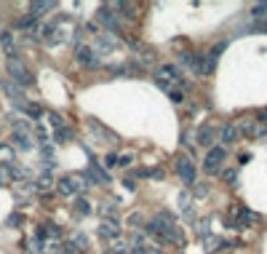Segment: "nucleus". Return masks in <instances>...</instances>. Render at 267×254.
Instances as JSON below:
<instances>
[{"instance_id":"nucleus-23","label":"nucleus","mask_w":267,"mask_h":254,"mask_svg":"<svg viewBox=\"0 0 267 254\" xmlns=\"http://www.w3.org/2000/svg\"><path fill=\"white\" fill-rule=\"evenodd\" d=\"M77 214H91V204H88V201L86 198H77Z\"/></svg>"},{"instance_id":"nucleus-17","label":"nucleus","mask_w":267,"mask_h":254,"mask_svg":"<svg viewBox=\"0 0 267 254\" xmlns=\"http://www.w3.org/2000/svg\"><path fill=\"white\" fill-rule=\"evenodd\" d=\"M0 45H3L8 54H14V35H11L8 30H3V27H0Z\"/></svg>"},{"instance_id":"nucleus-5","label":"nucleus","mask_w":267,"mask_h":254,"mask_svg":"<svg viewBox=\"0 0 267 254\" xmlns=\"http://www.w3.org/2000/svg\"><path fill=\"white\" fill-rule=\"evenodd\" d=\"M75 56H77V62H80L83 67H96V64H99V56H96V51L88 48V45H80Z\"/></svg>"},{"instance_id":"nucleus-8","label":"nucleus","mask_w":267,"mask_h":254,"mask_svg":"<svg viewBox=\"0 0 267 254\" xmlns=\"http://www.w3.org/2000/svg\"><path fill=\"white\" fill-rule=\"evenodd\" d=\"M99 22L104 24V27H110V30H118V16H115V11L107 8V5L99 8Z\"/></svg>"},{"instance_id":"nucleus-29","label":"nucleus","mask_w":267,"mask_h":254,"mask_svg":"<svg viewBox=\"0 0 267 254\" xmlns=\"http://www.w3.org/2000/svg\"><path fill=\"white\" fill-rule=\"evenodd\" d=\"M123 187H126V190H131V193H134V190H136V182H134L131 177H126V179H123Z\"/></svg>"},{"instance_id":"nucleus-15","label":"nucleus","mask_w":267,"mask_h":254,"mask_svg":"<svg viewBox=\"0 0 267 254\" xmlns=\"http://www.w3.org/2000/svg\"><path fill=\"white\" fill-rule=\"evenodd\" d=\"M14 158H16V155H14V147L0 142V164H3V166H11V164H14Z\"/></svg>"},{"instance_id":"nucleus-27","label":"nucleus","mask_w":267,"mask_h":254,"mask_svg":"<svg viewBox=\"0 0 267 254\" xmlns=\"http://www.w3.org/2000/svg\"><path fill=\"white\" fill-rule=\"evenodd\" d=\"M48 118H51V123H54L56 128H64V121H62L59 113H48Z\"/></svg>"},{"instance_id":"nucleus-19","label":"nucleus","mask_w":267,"mask_h":254,"mask_svg":"<svg viewBox=\"0 0 267 254\" xmlns=\"http://www.w3.org/2000/svg\"><path fill=\"white\" fill-rule=\"evenodd\" d=\"M251 16L257 19V22H265V19H267V3H257V5H254Z\"/></svg>"},{"instance_id":"nucleus-1","label":"nucleus","mask_w":267,"mask_h":254,"mask_svg":"<svg viewBox=\"0 0 267 254\" xmlns=\"http://www.w3.org/2000/svg\"><path fill=\"white\" fill-rule=\"evenodd\" d=\"M145 230L150 233V236L160 238V241H168V244H182V230L168 214H160V217L150 219V222L145 225Z\"/></svg>"},{"instance_id":"nucleus-18","label":"nucleus","mask_w":267,"mask_h":254,"mask_svg":"<svg viewBox=\"0 0 267 254\" xmlns=\"http://www.w3.org/2000/svg\"><path fill=\"white\" fill-rule=\"evenodd\" d=\"M11 142H14L16 147H22V150H32V142H30V136H27V134H19V131H14Z\"/></svg>"},{"instance_id":"nucleus-4","label":"nucleus","mask_w":267,"mask_h":254,"mask_svg":"<svg viewBox=\"0 0 267 254\" xmlns=\"http://www.w3.org/2000/svg\"><path fill=\"white\" fill-rule=\"evenodd\" d=\"M177 174L182 177V182H185V185H195V164L187 158V155L177 158Z\"/></svg>"},{"instance_id":"nucleus-37","label":"nucleus","mask_w":267,"mask_h":254,"mask_svg":"<svg viewBox=\"0 0 267 254\" xmlns=\"http://www.w3.org/2000/svg\"><path fill=\"white\" fill-rule=\"evenodd\" d=\"M0 185H3V182H0Z\"/></svg>"},{"instance_id":"nucleus-36","label":"nucleus","mask_w":267,"mask_h":254,"mask_svg":"<svg viewBox=\"0 0 267 254\" xmlns=\"http://www.w3.org/2000/svg\"><path fill=\"white\" fill-rule=\"evenodd\" d=\"M142 219H139V214H131V217H128V225H139Z\"/></svg>"},{"instance_id":"nucleus-14","label":"nucleus","mask_w":267,"mask_h":254,"mask_svg":"<svg viewBox=\"0 0 267 254\" xmlns=\"http://www.w3.org/2000/svg\"><path fill=\"white\" fill-rule=\"evenodd\" d=\"M198 142H200V145H206V147H211L214 142H217V131H214L211 126H203L198 131Z\"/></svg>"},{"instance_id":"nucleus-32","label":"nucleus","mask_w":267,"mask_h":254,"mask_svg":"<svg viewBox=\"0 0 267 254\" xmlns=\"http://www.w3.org/2000/svg\"><path fill=\"white\" fill-rule=\"evenodd\" d=\"M113 254H126V246H123V244H115V246H113Z\"/></svg>"},{"instance_id":"nucleus-26","label":"nucleus","mask_w":267,"mask_h":254,"mask_svg":"<svg viewBox=\"0 0 267 254\" xmlns=\"http://www.w3.org/2000/svg\"><path fill=\"white\" fill-rule=\"evenodd\" d=\"M102 166H107V169L118 166V155H113V153H110V155H104V164H102Z\"/></svg>"},{"instance_id":"nucleus-12","label":"nucleus","mask_w":267,"mask_h":254,"mask_svg":"<svg viewBox=\"0 0 267 254\" xmlns=\"http://www.w3.org/2000/svg\"><path fill=\"white\" fill-rule=\"evenodd\" d=\"M88 182H99V185H107L110 177L102 171V164H91L88 166Z\"/></svg>"},{"instance_id":"nucleus-9","label":"nucleus","mask_w":267,"mask_h":254,"mask_svg":"<svg viewBox=\"0 0 267 254\" xmlns=\"http://www.w3.org/2000/svg\"><path fill=\"white\" fill-rule=\"evenodd\" d=\"M99 236L102 238H118L120 236V225L115 222V219H110V222L104 219V222L99 225Z\"/></svg>"},{"instance_id":"nucleus-21","label":"nucleus","mask_w":267,"mask_h":254,"mask_svg":"<svg viewBox=\"0 0 267 254\" xmlns=\"http://www.w3.org/2000/svg\"><path fill=\"white\" fill-rule=\"evenodd\" d=\"M225 182H230V185H238V171L235 169H227V171H222Z\"/></svg>"},{"instance_id":"nucleus-35","label":"nucleus","mask_w":267,"mask_h":254,"mask_svg":"<svg viewBox=\"0 0 267 254\" xmlns=\"http://www.w3.org/2000/svg\"><path fill=\"white\" fill-rule=\"evenodd\" d=\"M102 214H104V217H113V214H115V206H104Z\"/></svg>"},{"instance_id":"nucleus-24","label":"nucleus","mask_w":267,"mask_h":254,"mask_svg":"<svg viewBox=\"0 0 267 254\" xmlns=\"http://www.w3.org/2000/svg\"><path fill=\"white\" fill-rule=\"evenodd\" d=\"M168 96H171L174 105H182V102H185V94H182L179 88H171V91H168Z\"/></svg>"},{"instance_id":"nucleus-3","label":"nucleus","mask_w":267,"mask_h":254,"mask_svg":"<svg viewBox=\"0 0 267 254\" xmlns=\"http://www.w3.org/2000/svg\"><path fill=\"white\" fill-rule=\"evenodd\" d=\"M225 158H227V150H225V147H211V150H208V153H206V161H203V171H206V174H217L219 169H222Z\"/></svg>"},{"instance_id":"nucleus-13","label":"nucleus","mask_w":267,"mask_h":254,"mask_svg":"<svg viewBox=\"0 0 267 254\" xmlns=\"http://www.w3.org/2000/svg\"><path fill=\"white\" fill-rule=\"evenodd\" d=\"M56 190H59L62 195H75V193H77L75 177H62L59 182H56Z\"/></svg>"},{"instance_id":"nucleus-2","label":"nucleus","mask_w":267,"mask_h":254,"mask_svg":"<svg viewBox=\"0 0 267 254\" xmlns=\"http://www.w3.org/2000/svg\"><path fill=\"white\" fill-rule=\"evenodd\" d=\"M5 70H8V75L14 78L22 88L24 86H32V73L24 67V62L16 56V51H14V54H8V59H5Z\"/></svg>"},{"instance_id":"nucleus-22","label":"nucleus","mask_w":267,"mask_h":254,"mask_svg":"<svg viewBox=\"0 0 267 254\" xmlns=\"http://www.w3.org/2000/svg\"><path fill=\"white\" fill-rule=\"evenodd\" d=\"M32 27V16H19L16 19V30H30Z\"/></svg>"},{"instance_id":"nucleus-11","label":"nucleus","mask_w":267,"mask_h":254,"mask_svg":"<svg viewBox=\"0 0 267 254\" xmlns=\"http://www.w3.org/2000/svg\"><path fill=\"white\" fill-rule=\"evenodd\" d=\"M235 139H238V128H235V123H225V126L219 128V142H225V145H232Z\"/></svg>"},{"instance_id":"nucleus-20","label":"nucleus","mask_w":267,"mask_h":254,"mask_svg":"<svg viewBox=\"0 0 267 254\" xmlns=\"http://www.w3.org/2000/svg\"><path fill=\"white\" fill-rule=\"evenodd\" d=\"M54 187V179L48 177V174H43L40 179H38V190H51Z\"/></svg>"},{"instance_id":"nucleus-7","label":"nucleus","mask_w":267,"mask_h":254,"mask_svg":"<svg viewBox=\"0 0 267 254\" xmlns=\"http://www.w3.org/2000/svg\"><path fill=\"white\" fill-rule=\"evenodd\" d=\"M158 78H163V81H168V83H185V81H182V75H179L177 64H160Z\"/></svg>"},{"instance_id":"nucleus-6","label":"nucleus","mask_w":267,"mask_h":254,"mask_svg":"<svg viewBox=\"0 0 267 254\" xmlns=\"http://www.w3.org/2000/svg\"><path fill=\"white\" fill-rule=\"evenodd\" d=\"M235 128H238V134H246V136H259L265 126H259V123H257V121H251V118H243V121H238V123H235Z\"/></svg>"},{"instance_id":"nucleus-10","label":"nucleus","mask_w":267,"mask_h":254,"mask_svg":"<svg viewBox=\"0 0 267 254\" xmlns=\"http://www.w3.org/2000/svg\"><path fill=\"white\" fill-rule=\"evenodd\" d=\"M0 88H3L14 102H22V99H24V88L16 86V83H11V81H0Z\"/></svg>"},{"instance_id":"nucleus-28","label":"nucleus","mask_w":267,"mask_h":254,"mask_svg":"<svg viewBox=\"0 0 267 254\" xmlns=\"http://www.w3.org/2000/svg\"><path fill=\"white\" fill-rule=\"evenodd\" d=\"M70 136H73L70 128H59V131H56V142H64V139H70Z\"/></svg>"},{"instance_id":"nucleus-30","label":"nucleus","mask_w":267,"mask_h":254,"mask_svg":"<svg viewBox=\"0 0 267 254\" xmlns=\"http://www.w3.org/2000/svg\"><path fill=\"white\" fill-rule=\"evenodd\" d=\"M195 195H198V198H203V195H208V185H198V187H195Z\"/></svg>"},{"instance_id":"nucleus-31","label":"nucleus","mask_w":267,"mask_h":254,"mask_svg":"<svg viewBox=\"0 0 267 254\" xmlns=\"http://www.w3.org/2000/svg\"><path fill=\"white\" fill-rule=\"evenodd\" d=\"M155 83H158V86L163 88V91H171V83H168V81H163V78H155Z\"/></svg>"},{"instance_id":"nucleus-25","label":"nucleus","mask_w":267,"mask_h":254,"mask_svg":"<svg viewBox=\"0 0 267 254\" xmlns=\"http://www.w3.org/2000/svg\"><path fill=\"white\" fill-rule=\"evenodd\" d=\"M24 113H27L30 118H40V107L38 105H24Z\"/></svg>"},{"instance_id":"nucleus-33","label":"nucleus","mask_w":267,"mask_h":254,"mask_svg":"<svg viewBox=\"0 0 267 254\" xmlns=\"http://www.w3.org/2000/svg\"><path fill=\"white\" fill-rule=\"evenodd\" d=\"M118 164H120V166H128V164H131V155H120Z\"/></svg>"},{"instance_id":"nucleus-34","label":"nucleus","mask_w":267,"mask_h":254,"mask_svg":"<svg viewBox=\"0 0 267 254\" xmlns=\"http://www.w3.org/2000/svg\"><path fill=\"white\" fill-rule=\"evenodd\" d=\"M134 174H136V177H150V169H142V166H139Z\"/></svg>"},{"instance_id":"nucleus-16","label":"nucleus","mask_w":267,"mask_h":254,"mask_svg":"<svg viewBox=\"0 0 267 254\" xmlns=\"http://www.w3.org/2000/svg\"><path fill=\"white\" fill-rule=\"evenodd\" d=\"M54 5H56V3H51V0H48V3H30V16H32V19H35V16H43L45 11H51Z\"/></svg>"}]
</instances>
